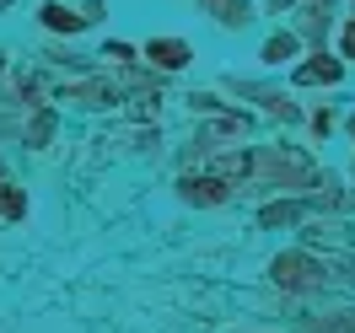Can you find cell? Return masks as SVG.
Here are the masks:
<instances>
[{
    "mask_svg": "<svg viewBox=\"0 0 355 333\" xmlns=\"http://www.w3.org/2000/svg\"><path fill=\"white\" fill-rule=\"evenodd\" d=\"M38 22H44L49 33H81V27H92L81 11H70V6H60V0H44V6H38Z\"/></svg>",
    "mask_w": 355,
    "mask_h": 333,
    "instance_id": "4",
    "label": "cell"
},
{
    "mask_svg": "<svg viewBox=\"0 0 355 333\" xmlns=\"http://www.w3.org/2000/svg\"><path fill=\"white\" fill-rule=\"evenodd\" d=\"M296 48H302L296 33H275V38L264 44V65H286V60H296Z\"/></svg>",
    "mask_w": 355,
    "mask_h": 333,
    "instance_id": "6",
    "label": "cell"
},
{
    "mask_svg": "<svg viewBox=\"0 0 355 333\" xmlns=\"http://www.w3.org/2000/svg\"><path fill=\"white\" fill-rule=\"evenodd\" d=\"M334 27V0H307L302 6V27H296V38H307V44H323Z\"/></svg>",
    "mask_w": 355,
    "mask_h": 333,
    "instance_id": "1",
    "label": "cell"
},
{
    "mask_svg": "<svg viewBox=\"0 0 355 333\" xmlns=\"http://www.w3.org/2000/svg\"><path fill=\"white\" fill-rule=\"evenodd\" d=\"M146 60H151L156 70H183L194 60V48L183 44V38H151V44H146Z\"/></svg>",
    "mask_w": 355,
    "mask_h": 333,
    "instance_id": "2",
    "label": "cell"
},
{
    "mask_svg": "<svg viewBox=\"0 0 355 333\" xmlns=\"http://www.w3.org/2000/svg\"><path fill=\"white\" fill-rule=\"evenodd\" d=\"M264 6H269V11H275V17H286V11H291V6H296V0H264Z\"/></svg>",
    "mask_w": 355,
    "mask_h": 333,
    "instance_id": "9",
    "label": "cell"
},
{
    "mask_svg": "<svg viewBox=\"0 0 355 333\" xmlns=\"http://www.w3.org/2000/svg\"><path fill=\"white\" fill-rule=\"evenodd\" d=\"M339 48H345V60H355V22L339 33Z\"/></svg>",
    "mask_w": 355,
    "mask_h": 333,
    "instance_id": "8",
    "label": "cell"
},
{
    "mask_svg": "<svg viewBox=\"0 0 355 333\" xmlns=\"http://www.w3.org/2000/svg\"><path fill=\"white\" fill-rule=\"evenodd\" d=\"M200 11H205L216 27H232V33L253 22V6H248V0H200Z\"/></svg>",
    "mask_w": 355,
    "mask_h": 333,
    "instance_id": "3",
    "label": "cell"
},
{
    "mask_svg": "<svg viewBox=\"0 0 355 333\" xmlns=\"http://www.w3.org/2000/svg\"><path fill=\"white\" fill-rule=\"evenodd\" d=\"M103 54H108L113 65H124V60H135V48H130V44H108V48H103Z\"/></svg>",
    "mask_w": 355,
    "mask_h": 333,
    "instance_id": "7",
    "label": "cell"
},
{
    "mask_svg": "<svg viewBox=\"0 0 355 333\" xmlns=\"http://www.w3.org/2000/svg\"><path fill=\"white\" fill-rule=\"evenodd\" d=\"M339 60H334L329 48H318V54H307V60H302V65H296V81H302V87H312V81H339Z\"/></svg>",
    "mask_w": 355,
    "mask_h": 333,
    "instance_id": "5",
    "label": "cell"
}]
</instances>
